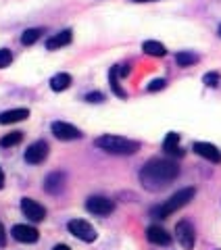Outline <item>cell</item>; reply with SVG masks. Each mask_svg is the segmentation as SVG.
Here are the masks:
<instances>
[{
    "instance_id": "2",
    "label": "cell",
    "mask_w": 221,
    "mask_h": 250,
    "mask_svg": "<svg viewBox=\"0 0 221 250\" xmlns=\"http://www.w3.org/2000/svg\"><path fill=\"white\" fill-rule=\"evenodd\" d=\"M100 150L110 152V154H133L140 150V144L136 140H128V138H121V136H100L94 140Z\"/></svg>"
},
{
    "instance_id": "18",
    "label": "cell",
    "mask_w": 221,
    "mask_h": 250,
    "mask_svg": "<svg viewBox=\"0 0 221 250\" xmlns=\"http://www.w3.org/2000/svg\"><path fill=\"white\" fill-rule=\"evenodd\" d=\"M142 50L146 54H151V57H165V52H167L161 42H155V40H146L142 44Z\"/></svg>"
},
{
    "instance_id": "16",
    "label": "cell",
    "mask_w": 221,
    "mask_h": 250,
    "mask_svg": "<svg viewBox=\"0 0 221 250\" xmlns=\"http://www.w3.org/2000/svg\"><path fill=\"white\" fill-rule=\"evenodd\" d=\"M63 182H65V175L63 173H52L46 177V182H44V188H46V192H50V194H59L63 190Z\"/></svg>"
},
{
    "instance_id": "21",
    "label": "cell",
    "mask_w": 221,
    "mask_h": 250,
    "mask_svg": "<svg viewBox=\"0 0 221 250\" xmlns=\"http://www.w3.org/2000/svg\"><path fill=\"white\" fill-rule=\"evenodd\" d=\"M23 140L21 131H13V134H6L4 138H0V146L2 148H9V146H17L19 142Z\"/></svg>"
},
{
    "instance_id": "26",
    "label": "cell",
    "mask_w": 221,
    "mask_h": 250,
    "mask_svg": "<svg viewBox=\"0 0 221 250\" xmlns=\"http://www.w3.org/2000/svg\"><path fill=\"white\" fill-rule=\"evenodd\" d=\"M165 88V80H155L151 85H148V90L151 92H156V90H163Z\"/></svg>"
},
{
    "instance_id": "29",
    "label": "cell",
    "mask_w": 221,
    "mask_h": 250,
    "mask_svg": "<svg viewBox=\"0 0 221 250\" xmlns=\"http://www.w3.org/2000/svg\"><path fill=\"white\" fill-rule=\"evenodd\" d=\"M2 186H4V173H2V169H0V190H2Z\"/></svg>"
},
{
    "instance_id": "15",
    "label": "cell",
    "mask_w": 221,
    "mask_h": 250,
    "mask_svg": "<svg viewBox=\"0 0 221 250\" xmlns=\"http://www.w3.org/2000/svg\"><path fill=\"white\" fill-rule=\"evenodd\" d=\"M25 117H29L27 108H13V111H4L2 115H0V123H2V125L17 123V121H23Z\"/></svg>"
},
{
    "instance_id": "10",
    "label": "cell",
    "mask_w": 221,
    "mask_h": 250,
    "mask_svg": "<svg viewBox=\"0 0 221 250\" xmlns=\"http://www.w3.org/2000/svg\"><path fill=\"white\" fill-rule=\"evenodd\" d=\"M11 233H13L15 240L23 242V244H34V242H38V236H40L36 228H31V225H23V223L15 225Z\"/></svg>"
},
{
    "instance_id": "27",
    "label": "cell",
    "mask_w": 221,
    "mask_h": 250,
    "mask_svg": "<svg viewBox=\"0 0 221 250\" xmlns=\"http://www.w3.org/2000/svg\"><path fill=\"white\" fill-rule=\"evenodd\" d=\"M4 242H6V233H4L2 223H0V246H4Z\"/></svg>"
},
{
    "instance_id": "28",
    "label": "cell",
    "mask_w": 221,
    "mask_h": 250,
    "mask_svg": "<svg viewBox=\"0 0 221 250\" xmlns=\"http://www.w3.org/2000/svg\"><path fill=\"white\" fill-rule=\"evenodd\" d=\"M52 250H71V248H69V246H65V244H57Z\"/></svg>"
},
{
    "instance_id": "25",
    "label": "cell",
    "mask_w": 221,
    "mask_h": 250,
    "mask_svg": "<svg viewBox=\"0 0 221 250\" xmlns=\"http://www.w3.org/2000/svg\"><path fill=\"white\" fill-rule=\"evenodd\" d=\"M86 100H88V103H102V100H105V96H102L100 92H92V94H88V96H86Z\"/></svg>"
},
{
    "instance_id": "8",
    "label": "cell",
    "mask_w": 221,
    "mask_h": 250,
    "mask_svg": "<svg viewBox=\"0 0 221 250\" xmlns=\"http://www.w3.org/2000/svg\"><path fill=\"white\" fill-rule=\"evenodd\" d=\"M21 210L23 215H25L27 219H31V221H44L46 219V208L40 205V202L31 200V198H23L21 200Z\"/></svg>"
},
{
    "instance_id": "17",
    "label": "cell",
    "mask_w": 221,
    "mask_h": 250,
    "mask_svg": "<svg viewBox=\"0 0 221 250\" xmlns=\"http://www.w3.org/2000/svg\"><path fill=\"white\" fill-rule=\"evenodd\" d=\"M71 85V75L69 73H57L50 80V88L54 92H63V90H67Z\"/></svg>"
},
{
    "instance_id": "6",
    "label": "cell",
    "mask_w": 221,
    "mask_h": 250,
    "mask_svg": "<svg viewBox=\"0 0 221 250\" xmlns=\"http://www.w3.org/2000/svg\"><path fill=\"white\" fill-rule=\"evenodd\" d=\"M52 134L54 138L63 140V142H71V140H80L82 138V131L71 123H65V121H54L52 123Z\"/></svg>"
},
{
    "instance_id": "1",
    "label": "cell",
    "mask_w": 221,
    "mask_h": 250,
    "mask_svg": "<svg viewBox=\"0 0 221 250\" xmlns=\"http://www.w3.org/2000/svg\"><path fill=\"white\" fill-rule=\"evenodd\" d=\"M177 175H179L177 163L169 159H151L140 169V182L151 192H159L163 188H167Z\"/></svg>"
},
{
    "instance_id": "19",
    "label": "cell",
    "mask_w": 221,
    "mask_h": 250,
    "mask_svg": "<svg viewBox=\"0 0 221 250\" xmlns=\"http://www.w3.org/2000/svg\"><path fill=\"white\" fill-rule=\"evenodd\" d=\"M40 36H42V29H25L23 36H21V44L31 46V44H36L38 40H40Z\"/></svg>"
},
{
    "instance_id": "30",
    "label": "cell",
    "mask_w": 221,
    "mask_h": 250,
    "mask_svg": "<svg viewBox=\"0 0 221 250\" xmlns=\"http://www.w3.org/2000/svg\"><path fill=\"white\" fill-rule=\"evenodd\" d=\"M132 2H156V0H132Z\"/></svg>"
},
{
    "instance_id": "13",
    "label": "cell",
    "mask_w": 221,
    "mask_h": 250,
    "mask_svg": "<svg viewBox=\"0 0 221 250\" xmlns=\"http://www.w3.org/2000/svg\"><path fill=\"white\" fill-rule=\"evenodd\" d=\"M71 40H73V31H71V29H63L61 34L52 36L50 40L46 42V48H48V50H59V48H63V46L71 44Z\"/></svg>"
},
{
    "instance_id": "31",
    "label": "cell",
    "mask_w": 221,
    "mask_h": 250,
    "mask_svg": "<svg viewBox=\"0 0 221 250\" xmlns=\"http://www.w3.org/2000/svg\"><path fill=\"white\" fill-rule=\"evenodd\" d=\"M219 36H221V25H219Z\"/></svg>"
},
{
    "instance_id": "24",
    "label": "cell",
    "mask_w": 221,
    "mask_h": 250,
    "mask_svg": "<svg viewBox=\"0 0 221 250\" xmlns=\"http://www.w3.org/2000/svg\"><path fill=\"white\" fill-rule=\"evenodd\" d=\"M204 83L211 85V88H215V85L219 83V73H207L204 75Z\"/></svg>"
},
{
    "instance_id": "9",
    "label": "cell",
    "mask_w": 221,
    "mask_h": 250,
    "mask_svg": "<svg viewBox=\"0 0 221 250\" xmlns=\"http://www.w3.org/2000/svg\"><path fill=\"white\" fill-rule=\"evenodd\" d=\"M46 156H48V144L40 140V142H34L25 150V163H29V165H38V163H44Z\"/></svg>"
},
{
    "instance_id": "3",
    "label": "cell",
    "mask_w": 221,
    "mask_h": 250,
    "mask_svg": "<svg viewBox=\"0 0 221 250\" xmlns=\"http://www.w3.org/2000/svg\"><path fill=\"white\" fill-rule=\"evenodd\" d=\"M194 194H196L194 188H184V190L176 192V194H173V196H171L167 202H165V205L153 208V217H156V219H165V217H169L171 213H176V210H179L181 207H186L188 202H190V200L194 198Z\"/></svg>"
},
{
    "instance_id": "14",
    "label": "cell",
    "mask_w": 221,
    "mask_h": 250,
    "mask_svg": "<svg viewBox=\"0 0 221 250\" xmlns=\"http://www.w3.org/2000/svg\"><path fill=\"white\" fill-rule=\"evenodd\" d=\"M163 150L167 154H171V156H181L184 154V150L179 148V134H176V131L167 134V138H165V142H163Z\"/></svg>"
},
{
    "instance_id": "23",
    "label": "cell",
    "mask_w": 221,
    "mask_h": 250,
    "mask_svg": "<svg viewBox=\"0 0 221 250\" xmlns=\"http://www.w3.org/2000/svg\"><path fill=\"white\" fill-rule=\"evenodd\" d=\"M11 61H13V54H11V50L0 48V69L9 67V65H11Z\"/></svg>"
},
{
    "instance_id": "5",
    "label": "cell",
    "mask_w": 221,
    "mask_h": 250,
    "mask_svg": "<svg viewBox=\"0 0 221 250\" xmlns=\"http://www.w3.org/2000/svg\"><path fill=\"white\" fill-rule=\"evenodd\" d=\"M86 208H88V213H92V215L105 217V215H110L115 210V202L110 198H105V196H90L86 200Z\"/></svg>"
},
{
    "instance_id": "7",
    "label": "cell",
    "mask_w": 221,
    "mask_h": 250,
    "mask_svg": "<svg viewBox=\"0 0 221 250\" xmlns=\"http://www.w3.org/2000/svg\"><path fill=\"white\" fill-rule=\"evenodd\" d=\"M176 236H177V242L186 250H192L194 248V240H196V233H194V228L188 221H179L176 225Z\"/></svg>"
},
{
    "instance_id": "11",
    "label": "cell",
    "mask_w": 221,
    "mask_h": 250,
    "mask_svg": "<svg viewBox=\"0 0 221 250\" xmlns=\"http://www.w3.org/2000/svg\"><path fill=\"white\" fill-rule=\"evenodd\" d=\"M194 152L202 156V159H207L211 163H221V152L217 150V146H213L209 142H194Z\"/></svg>"
},
{
    "instance_id": "4",
    "label": "cell",
    "mask_w": 221,
    "mask_h": 250,
    "mask_svg": "<svg viewBox=\"0 0 221 250\" xmlns=\"http://www.w3.org/2000/svg\"><path fill=\"white\" fill-rule=\"evenodd\" d=\"M67 228L77 240H82V242H94L98 238L96 229H94L88 221H84V219H73V221L67 223Z\"/></svg>"
},
{
    "instance_id": "12",
    "label": "cell",
    "mask_w": 221,
    "mask_h": 250,
    "mask_svg": "<svg viewBox=\"0 0 221 250\" xmlns=\"http://www.w3.org/2000/svg\"><path fill=\"white\" fill-rule=\"evenodd\" d=\"M146 238H148V242H153L156 246H169L171 244V236L163 228H159V225H151V228L146 229Z\"/></svg>"
},
{
    "instance_id": "20",
    "label": "cell",
    "mask_w": 221,
    "mask_h": 250,
    "mask_svg": "<svg viewBox=\"0 0 221 250\" xmlns=\"http://www.w3.org/2000/svg\"><path fill=\"white\" fill-rule=\"evenodd\" d=\"M176 61H177L179 67H190V65H194V62H199V57H196L194 52H177Z\"/></svg>"
},
{
    "instance_id": "22",
    "label": "cell",
    "mask_w": 221,
    "mask_h": 250,
    "mask_svg": "<svg viewBox=\"0 0 221 250\" xmlns=\"http://www.w3.org/2000/svg\"><path fill=\"white\" fill-rule=\"evenodd\" d=\"M109 77H110V88H113V92L117 94V96H121V98H125V92L121 90V85H119V82H117V69L113 67L110 69V73H109Z\"/></svg>"
}]
</instances>
